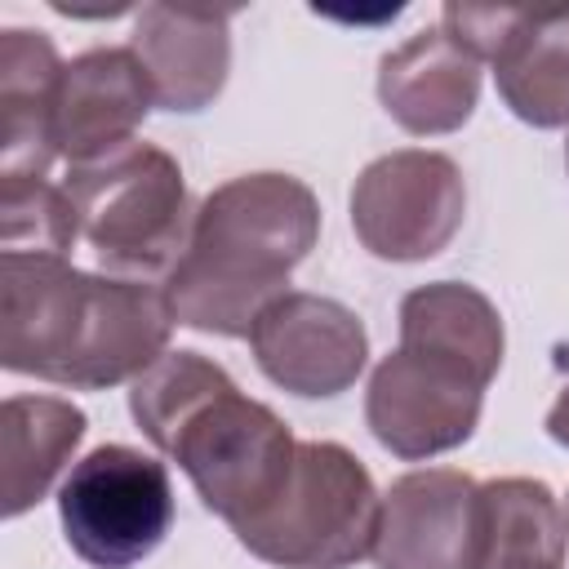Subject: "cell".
Returning <instances> with one entry per match:
<instances>
[{
  "mask_svg": "<svg viewBox=\"0 0 569 569\" xmlns=\"http://www.w3.org/2000/svg\"><path fill=\"white\" fill-rule=\"evenodd\" d=\"M164 284L93 276L67 258L0 253V365L71 391L147 373L173 333Z\"/></svg>",
  "mask_w": 569,
  "mask_h": 569,
  "instance_id": "6da1fadb",
  "label": "cell"
},
{
  "mask_svg": "<svg viewBox=\"0 0 569 569\" xmlns=\"http://www.w3.org/2000/svg\"><path fill=\"white\" fill-rule=\"evenodd\" d=\"M316 240L320 204L302 178L240 173L213 187L164 276L173 320L218 338H249L258 316L289 293V276Z\"/></svg>",
  "mask_w": 569,
  "mask_h": 569,
  "instance_id": "7a4b0ae2",
  "label": "cell"
},
{
  "mask_svg": "<svg viewBox=\"0 0 569 569\" xmlns=\"http://www.w3.org/2000/svg\"><path fill=\"white\" fill-rule=\"evenodd\" d=\"M129 413L227 525L262 511L298 453L284 418L244 396L231 373L200 351H164L138 373L129 382Z\"/></svg>",
  "mask_w": 569,
  "mask_h": 569,
  "instance_id": "3957f363",
  "label": "cell"
},
{
  "mask_svg": "<svg viewBox=\"0 0 569 569\" xmlns=\"http://www.w3.org/2000/svg\"><path fill=\"white\" fill-rule=\"evenodd\" d=\"M76 227L120 280L164 284L191 236V200L178 160L156 142H124L62 178Z\"/></svg>",
  "mask_w": 569,
  "mask_h": 569,
  "instance_id": "277c9868",
  "label": "cell"
},
{
  "mask_svg": "<svg viewBox=\"0 0 569 569\" xmlns=\"http://www.w3.org/2000/svg\"><path fill=\"white\" fill-rule=\"evenodd\" d=\"M382 493L369 467L338 440H298L276 498L231 525L240 547L280 569H347L373 556Z\"/></svg>",
  "mask_w": 569,
  "mask_h": 569,
  "instance_id": "5b68a950",
  "label": "cell"
},
{
  "mask_svg": "<svg viewBox=\"0 0 569 569\" xmlns=\"http://www.w3.org/2000/svg\"><path fill=\"white\" fill-rule=\"evenodd\" d=\"M58 520L89 569H133L173 529L169 467L129 445H98L62 476Z\"/></svg>",
  "mask_w": 569,
  "mask_h": 569,
  "instance_id": "8992f818",
  "label": "cell"
},
{
  "mask_svg": "<svg viewBox=\"0 0 569 569\" xmlns=\"http://www.w3.org/2000/svg\"><path fill=\"white\" fill-rule=\"evenodd\" d=\"M467 218L462 169L422 147L369 160L351 187L356 240L382 262H422L449 249Z\"/></svg>",
  "mask_w": 569,
  "mask_h": 569,
  "instance_id": "52a82bcc",
  "label": "cell"
},
{
  "mask_svg": "<svg viewBox=\"0 0 569 569\" xmlns=\"http://www.w3.org/2000/svg\"><path fill=\"white\" fill-rule=\"evenodd\" d=\"M485 409V382L431 351L396 347L369 373L365 422L382 449L405 462L449 453L471 440Z\"/></svg>",
  "mask_w": 569,
  "mask_h": 569,
  "instance_id": "ba28073f",
  "label": "cell"
},
{
  "mask_svg": "<svg viewBox=\"0 0 569 569\" xmlns=\"http://www.w3.org/2000/svg\"><path fill=\"white\" fill-rule=\"evenodd\" d=\"M480 485L467 471L422 467L391 480L373 542L378 569H480Z\"/></svg>",
  "mask_w": 569,
  "mask_h": 569,
  "instance_id": "9c48e42d",
  "label": "cell"
},
{
  "mask_svg": "<svg viewBox=\"0 0 569 569\" xmlns=\"http://www.w3.org/2000/svg\"><path fill=\"white\" fill-rule=\"evenodd\" d=\"M258 369L289 396L320 400L356 387L369 360V333L351 307L325 293L289 289L276 298L249 333Z\"/></svg>",
  "mask_w": 569,
  "mask_h": 569,
  "instance_id": "30bf717a",
  "label": "cell"
},
{
  "mask_svg": "<svg viewBox=\"0 0 569 569\" xmlns=\"http://www.w3.org/2000/svg\"><path fill=\"white\" fill-rule=\"evenodd\" d=\"M151 107H156L151 80L129 44L76 53L62 67L53 93V147L71 164H89L133 142Z\"/></svg>",
  "mask_w": 569,
  "mask_h": 569,
  "instance_id": "8fae6325",
  "label": "cell"
},
{
  "mask_svg": "<svg viewBox=\"0 0 569 569\" xmlns=\"http://www.w3.org/2000/svg\"><path fill=\"white\" fill-rule=\"evenodd\" d=\"M231 13L227 9H173V4H142L129 49L138 53L151 98L164 111H204L231 71Z\"/></svg>",
  "mask_w": 569,
  "mask_h": 569,
  "instance_id": "7c38bea8",
  "label": "cell"
},
{
  "mask_svg": "<svg viewBox=\"0 0 569 569\" xmlns=\"http://www.w3.org/2000/svg\"><path fill=\"white\" fill-rule=\"evenodd\" d=\"M378 98L405 133H453L480 102V62L440 27H422L378 62Z\"/></svg>",
  "mask_w": 569,
  "mask_h": 569,
  "instance_id": "4fadbf2b",
  "label": "cell"
},
{
  "mask_svg": "<svg viewBox=\"0 0 569 569\" xmlns=\"http://www.w3.org/2000/svg\"><path fill=\"white\" fill-rule=\"evenodd\" d=\"M62 58L44 31L0 36V182H44L53 147V93Z\"/></svg>",
  "mask_w": 569,
  "mask_h": 569,
  "instance_id": "5bb4252c",
  "label": "cell"
},
{
  "mask_svg": "<svg viewBox=\"0 0 569 569\" xmlns=\"http://www.w3.org/2000/svg\"><path fill=\"white\" fill-rule=\"evenodd\" d=\"M400 347H418L431 356H445L462 369H471L485 387L502 369V316L498 307L462 280H436L418 284L400 302Z\"/></svg>",
  "mask_w": 569,
  "mask_h": 569,
  "instance_id": "9a60e30c",
  "label": "cell"
},
{
  "mask_svg": "<svg viewBox=\"0 0 569 569\" xmlns=\"http://www.w3.org/2000/svg\"><path fill=\"white\" fill-rule=\"evenodd\" d=\"M84 413L62 396H9L0 409V445H4V516L31 511L62 467H76V449L84 440Z\"/></svg>",
  "mask_w": 569,
  "mask_h": 569,
  "instance_id": "2e32d148",
  "label": "cell"
},
{
  "mask_svg": "<svg viewBox=\"0 0 569 569\" xmlns=\"http://www.w3.org/2000/svg\"><path fill=\"white\" fill-rule=\"evenodd\" d=\"M493 80L516 120L533 129L569 124V9H529L493 58Z\"/></svg>",
  "mask_w": 569,
  "mask_h": 569,
  "instance_id": "e0dca14e",
  "label": "cell"
},
{
  "mask_svg": "<svg viewBox=\"0 0 569 569\" xmlns=\"http://www.w3.org/2000/svg\"><path fill=\"white\" fill-rule=\"evenodd\" d=\"M485 560L480 569H565V507L542 480L502 476L480 485Z\"/></svg>",
  "mask_w": 569,
  "mask_h": 569,
  "instance_id": "ac0fdd59",
  "label": "cell"
},
{
  "mask_svg": "<svg viewBox=\"0 0 569 569\" xmlns=\"http://www.w3.org/2000/svg\"><path fill=\"white\" fill-rule=\"evenodd\" d=\"M80 240L62 182H0V244L4 253L67 258Z\"/></svg>",
  "mask_w": 569,
  "mask_h": 569,
  "instance_id": "d6986e66",
  "label": "cell"
},
{
  "mask_svg": "<svg viewBox=\"0 0 569 569\" xmlns=\"http://www.w3.org/2000/svg\"><path fill=\"white\" fill-rule=\"evenodd\" d=\"M547 436L569 449V387H565V391L556 396V405L547 409Z\"/></svg>",
  "mask_w": 569,
  "mask_h": 569,
  "instance_id": "ffe728a7",
  "label": "cell"
},
{
  "mask_svg": "<svg viewBox=\"0 0 569 569\" xmlns=\"http://www.w3.org/2000/svg\"><path fill=\"white\" fill-rule=\"evenodd\" d=\"M565 533H569V498H565Z\"/></svg>",
  "mask_w": 569,
  "mask_h": 569,
  "instance_id": "44dd1931",
  "label": "cell"
},
{
  "mask_svg": "<svg viewBox=\"0 0 569 569\" xmlns=\"http://www.w3.org/2000/svg\"><path fill=\"white\" fill-rule=\"evenodd\" d=\"M565 164H569V142H565Z\"/></svg>",
  "mask_w": 569,
  "mask_h": 569,
  "instance_id": "7402d4cb",
  "label": "cell"
}]
</instances>
